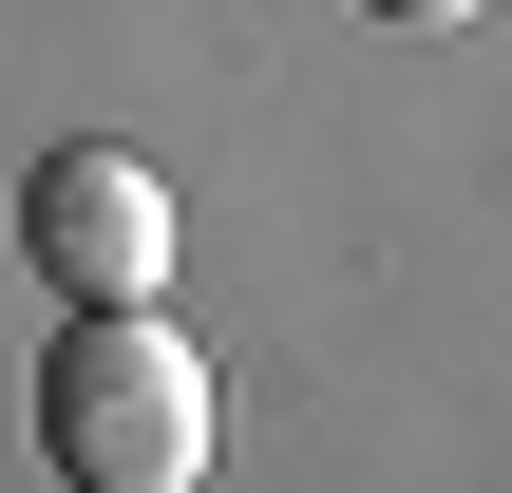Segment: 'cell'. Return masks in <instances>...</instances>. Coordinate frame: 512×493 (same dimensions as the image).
Wrapping results in <instances>:
<instances>
[{
  "label": "cell",
  "instance_id": "obj_1",
  "mask_svg": "<svg viewBox=\"0 0 512 493\" xmlns=\"http://www.w3.org/2000/svg\"><path fill=\"white\" fill-rule=\"evenodd\" d=\"M38 456H57V493H190L209 475V361L171 342V304H57Z\"/></svg>",
  "mask_w": 512,
  "mask_h": 493
},
{
  "label": "cell",
  "instance_id": "obj_2",
  "mask_svg": "<svg viewBox=\"0 0 512 493\" xmlns=\"http://www.w3.org/2000/svg\"><path fill=\"white\" fill-rule=\"evenodd\" d=\"M19 266L57 285V304H152L171 285V171L152 152H38L19 171Z\"/></svg>",
  "mask_w": 512,
  "mask_h": 493
},
{
  "label": "cell",
  "instance_id": "obj_3",
  "mask_svg": "<svg viewBox=\"0 0 512 493\" xmlns=\"http://www.w3.org/2000/svg\"><path fill=\"white\" fill-rule=\"evenodd\" d=\"M361 19H399V38H437V19H475V0H361Z\"/></svg>",
  "mask_w": 512,
  "mask_h": 493
}]
</instances>
